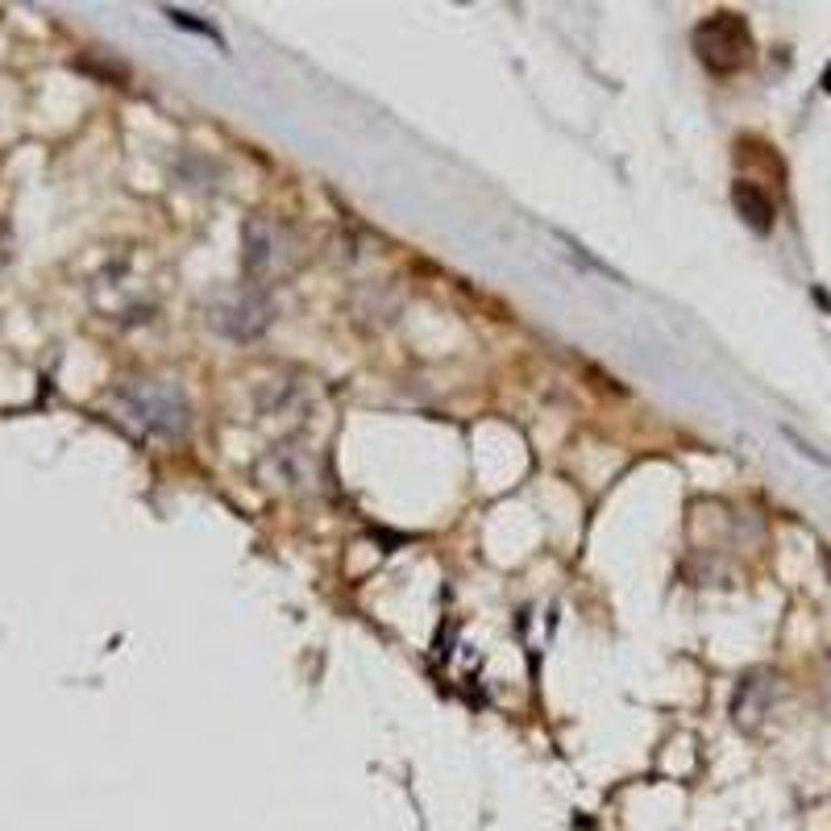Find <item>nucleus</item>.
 Returning <instances> with one entry per match:
<instances>
[{
  "label": "nucleus",
  "mask_w": 831,
  "mask_h": 831,
  "mask_svg": "<svg viewBox=\"0 0 831 831\" xmlns=\"http://www.w3.org/2000/svg\"><path fill=\"white\" fill-rule=\"evenodd\" d=\"M117 421L138 428L141 437L179 441L191 428V404L175 378H138L112 392Z\"/></svg>",
  "instance_id": "1"
},
{
  "label": "nucleus",
  "mask_w": 831,
  "mask_h": 831,
  "mask_svg": "<svg viewBox=\"0 0 831 831\" xmlns=\"http://www.w3.org/2000/svg\"><path fill=\"white\" fill-rule=\"evenodd\" d=\"M270 316H275V304H270L267 287H258V283L220 287L205 304L208 329H217L220 337H229V342H254V337H263L270 325Z\"/></svg>",
  "instance_id": "2"
},
{
  "label": "nucleus",
  "mask_w": 831,
  "mask_h": 831,
  "mask_svg": "<svg viewBox=\"0 0 831 831\" xmlns=\"http://www.w3.org/2000/svg\"><path fill=\"white\" fill-rule=\"evenodd\" d=\"M694 55L706 71L732 76L753 63V30L740 13H715L694 26Z\"/></svg>",
  "instance_id": "3"
},
{
  "label": "nucleus",
  "mask_w": 831,
  "mask_h": 831,
  "mask_svg": "<svg viewBox=\"0 0 831 831\" xmlns=\"http://www.w3.org/2000/svg\"><path fill=\"white\" fill-rule=\"evenodd\" d=\"M241 263H246V275L258 287H267V279H283L296 267V241L279 220L254 217L241 234Z\"/></svg>",
  "instance_id": "4"
},
{
  "label": "nucleus",
  "mask_w": 831,
  "mask_h": 831,
  "mask_svg": "<svg viewBox=\"0 0 831 831\" xmlns=\"http://www.w3.org/2000/svg\"><path fill=\"white\" fill-rule=\"evenodd\" d=\"M732 205H736V212L744 217L749 229H756V234H769V229H773V200L765 196V188L740 179L736 188H732Z\"/></svg>",
  "instance_id": "5"
},
{
  "label": "nucleus",
  "mask_w": 831,
  "mask_h": 831,
  "mask_svg": "<svg viewBox=\"0 0 831 831\" xmlns=\"http://www.w3.org/2000/svg\"><path fill=\"white\" fill-rule=\"evenodd\" d=\"M167 17H171V26H179V30H191V33H200V38H212L217 47H225V38L217 33V26H208V21H196V17L184 13V9H167Z\"/></svg>",
  "instance_id": "6"
},
{
  "label": "nucleus",
  "mask_w": 831,
  "mask_h": 831,
  "mask_svg": "<svg viewBox=\"0 0 831 831\" xmlns=\"http://www.w3.org/2000/svg\"><path fill=\"white\" fill-rule=\"evenodd\" d=\"M823 92L831 96V63H828V71H823Z\"/></svg>",
  "instance_id": "7"
},
{
  "label": "nucleus",
  "mask_w": 831,
  "mask_h": 831,
  "mask_svg": "<svg viewBox=\"0 0 831 831\" xmlns=\"http://www.w3.org/2000/svg\"><path fill=\"white\" fill-rule=\"evenodd\" d=\"M0 263H4V241H0Z\"/></svg>",
  "instance_id": "8"
}]
</instances>
